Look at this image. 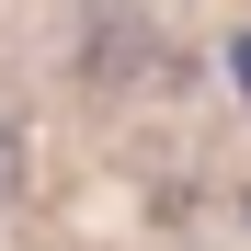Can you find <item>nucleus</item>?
I'll return each mask as SVG.
<instances>
[{"label":"nucleus","instance_id":"1","mask_svg":"<svg viewBox=\"0 0 251 251\" xmlns=\"http://www.w3.org/2000/svg\"><path fill=\"white\" fill-rule=\"evenodd\" d=\"M23 194V126H0V205Z\"/></svg>","mask_w":251,"mask_h":251}]
</instances>
